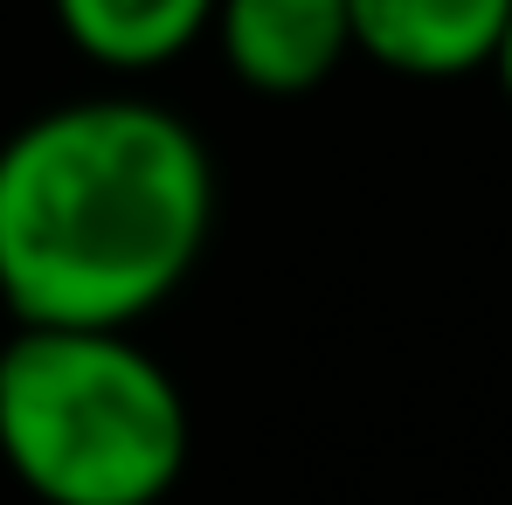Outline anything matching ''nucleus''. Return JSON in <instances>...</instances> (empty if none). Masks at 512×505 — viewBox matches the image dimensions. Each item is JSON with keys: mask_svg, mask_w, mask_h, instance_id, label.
<instances>
[{"mask_svg": "<svg viewBox=\"0 0 512 505\" xmlns=\"http://www.w3.org/2000/svg\"><path fill=\"white\" fill-rule=\"evenodd\" d=\"M208 146L146 97H84L0 146V305L14 326L132 333L201 263Z\"/></svg>", "mask_w": 512, "mask_h": 505, "instance_id": "f257e3e1", "label": "nucleus"}, {"mask_svg": "<svg viewBox=\"0 0 512 505\" xmlns=\"http://www.w3.org/2000/svg\"><path fill=\"white\" fill-rule=\"evenodd\" d=\"M180 381L132 333L14 326L0 346V457L42 505H160L187 471Z\"/></svg>", "mask_w": 512, "mask_h": 505, "instance_id": "f03ea898", "label": "nucleus"}, {"mask_svg": "<svg viewBox=\"0 0 512 505\" xmlns=\"http://www.w3.org/2000/svg\"><path fill=\"white\" fill-rule=\"evenodd\" d=\"M222 63L263 97H305L353 56L346 0H215Z\"/></svg>", "mask_w": 512, "mask_h": 505, "instance_id": "7ed1b4c3", "label": "nucleus"}, {"mask_svg": "<svg viewBox=\"0 0 512 505\" xmlns=\"http://www.w3.org/2000/svg\"><path fill=\"white\" fill-rule=\"evenodd\" d=\"M353 49L402 77H464L492 70L512 0H346Z\"/></svg>", "mask_w": 512, "mask_h": 505, "instance_id": "20e7f679", "label": "nucleus"}, {"mask_svg": "<svg viewBox=\"0 0 512 505\" xmlns=\"http://www.w3.org/2000/svg\"><path fill=\"white\" fill-rule=\"evenodd\" d=\"M56 21L104 70H160L208 35L215 0H56Z\"/></svg>", "mask_w": 512, "mask_h": 505, "instance_id": "39448f33", "label": "nucleus"}, {"mask_svg": "<svg viewBox=\"0 0 512 505\" xmlns=\"http://www.w3.org/2000/svg\"><path fill=\"white\" fill-rule=\"evenodd\" d=\"M492 70H499V90H506V104H512V21H506V35H499V49H492Z\"/></svg>", "mask_w": 512, "mask_h": 505, "instance_id": "423d86ee", "label": "nucleus"}]
</instances>
